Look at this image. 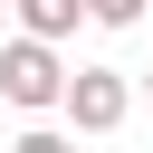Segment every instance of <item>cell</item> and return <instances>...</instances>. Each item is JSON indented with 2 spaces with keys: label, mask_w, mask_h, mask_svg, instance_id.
I'll use <instances>...</instances> for the list:
<instances>
[{
  "label": "cell",
  "mask_w": 153,
  "mask_h": 153,
  "mask_svg": "<svg viewBox=\"0 0 153 153\" xmlns=\"http://www.w3.org/2000/svg\"><path fill=\"white\" fill-rule=\"evenodd\" d=\"M10 10H19V38H48V48L86 19V0H10Z\"/></svg>",
  "instance_id": "cell-3"
},
{
  "label": "cell",
  "mask_w": 153,
  "mask_h": 153,
  "mask_svg": "<svg viewBox=\"0 0 153 153\" xmlns=\"http://www.w3.org/2000/svg\"><path fill=\"white\" fill-rule=\"evenodd\" d=\"M86 19H96V29H134V19H143V0H86Z\"/></svg>",
  "instance_id": "cell-4"
},
{
  "label": "cell",
  "mask_w": 153,
  "mask_h": 153,
  "mask_svg": "<svg viewBox=\"0 0 153 153\" xmlns=\"http://www.w3.org/2000/svg\"><path fill=\"white\" fill-rule=\"evenodd\" d=\"M143 96H153V67H143Z\"/></svg>",
  "instance_id": "cell-6"
},
{
  "label": "cell",
  "mask_w": 153,
  "mask_h": 153,
  "mask_svg": "<svg viewBox=\"0 0 153 153\" xmlns=\"http://www.w3.org/2000/svg\"><path fill=\"white\" fill-rule=\"evenodd\" d=\"M10 153H76V134H57V124H38V134H19Z\"/></svg>",
  "instance_id": "cell-5"
},
{
  "label": "cell",
  "mask_w": 153,
  "mask_h": 153,
  "mask_svg": "<svg viewBox=\"0 0 153 153\" xmlns=\"http://www.w3.org/2000/svg\"><path fill=\"white\" fill-rule=\"evenodd\" d=\"M0 96H10V105H29V115H48V105L67 96L57 48H48V38H10V48H0Z\"/></svg>",
  "instance_id": "cell-2"
},
{
  "label": "cell",
  "mask_w": 153,
  "mask_h": 153,
  "mask_svg": "<svg viewBox=\"0 0 153 153\" xmlns=\"http://www.w3.org/2000/svg\"><path fill=\"white\" fill-rule=\"evenodd\" d=\"M67 124L76 134H115L124 115H134V86H124V67H67Z\"/></svg>",
  "instance_id": "cell-1"
},
{
  "label": "cell",
  "mask_w": 153,
  "mask_h": 153,
  "mask_svg": "<svg viewBox=\"0 0 153 153\" xmlns=\"http://www.w3.org/2000/svg\"><path fill=\"white\" fill-rule=\"evenodd\" d=\"M0 10H10V0H0Z\"/></svg>",
  "instance_id": "cell-7"
},
{
  "label": "cell",
  "mask_w": 153,
  "mask_h": 153,
  "mask_svg": "<svg viewBox=\"0 0 153 153\" xmlns=\"http://www.w3.org/2000/svg\"><path fill=\"white\" fill-rule=\"evenodd\" d=\"M0 153H10V143H0Z\"/></svg>",
  "instance_id": "cell-8"
}]
</instances>
